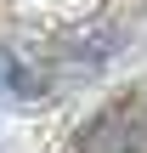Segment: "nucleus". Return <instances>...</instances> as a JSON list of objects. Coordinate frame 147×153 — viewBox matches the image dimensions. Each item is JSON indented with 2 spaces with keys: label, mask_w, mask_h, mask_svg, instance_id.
Returning a JSON list of instances; mask_svg holds the SVG:
<instances>
[{
  "label": "nucleus",
  "mask_w": 147,
  "mask_h": 153,
  "mask_svg": "<svg viewBox=\"0 0 147 153\" xmlns=\"http://www.w3.org/2000/svg\"><path fill=\"white\" fill-rule=\"evenodd\" d=\"M79 153H136V125L130 108H108L79 131Z\"/></svg>",
  "instance_id": "f257e3e1"
},
{
  "label": "nucleus",
  "mask_w": 147,
  "mask_h": 153,
  "mask_svg": "<svg viewBox=\"0 0 147 153\" xmlns=\"http://www.w3.org/2000/svg\"><path fill=\"white\" fill-rule=\"evenodd\" d=\"M0 85H6L11 97H23V102H28V97H45L40 74H34V68H23V62H17L11 51H0Z\"/></svg>",
  "instance_id": "f03ea898"
}]
</instances>
